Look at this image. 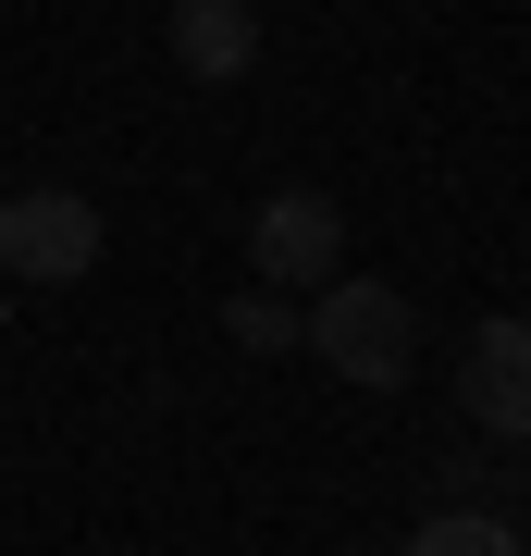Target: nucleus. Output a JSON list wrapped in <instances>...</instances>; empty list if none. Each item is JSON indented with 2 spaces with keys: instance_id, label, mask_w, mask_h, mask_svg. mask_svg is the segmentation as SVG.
Here are the masks:
<instances>
[{
  "instance_id": "nucleus-1",
  "label": "nucleus",
  "mask_w": 531,
  "mask_h": 556,
  "mask_svg": "<svg viewBox=\"0 0 531 556\" xmlns=\"http://www.w3.org/2000/svg\"><path fill=\"white\" fill-rule=\"evenodd\" d=\"M296 346L321 358L334 383H358V396H395V383L420 371V309L395 298V285H321L309 298V321H296Z\"/></svg>"
},
{
  "instance_id": "nucleus-2",
  "label": "nucleus",
  "mask_w": 531,
  "mask_h": 556,
  "mask_svg": "<svg viewBox=\"0 0 531 556\" xmlns=\"http://www.w3.org/2000/svg\"><path fill=\"white\" fill-rule=\"evenodd\" d=\"M99 273V199L87 186H13L0 199V285H87Z\"/></svg>"
},
{
  "instance_id": "nucleus-3",
  "label": "nucleus",
  "mask_w": 531,
  "mask_h": 556,
  "mask_svg": "<svg viewBox=\"0 0 531 556\" xmlns=\"http://www.w3.org/2000/svg\"><path fill=\"white\" fill-rule=\"evenodd\" d=\"M248 273L260 285H334L346 273V199L334 186H273L248 211Z\"/></svg>"
},
{
  "instance_id": "nucleus-4",
  "label": "nucleus",
  "mask_w": 531,
  "mask_h": 556,
  "mask_svg": "<svg viewBox=\"0 0 531 556\" xmlns=\"http://www.w3.org/2000/svg\"><path fill=\"white\" fill-rule=\"evenodd\" d=\"M457 408L494 445H531V321H470L457 346Z\"/></svg>"
},
{
  "instance_id": "nucleus-5",
  "label": "nucleus",
  "mask_w": 531,
  "mask_h": 556,
  "mask_svg": "<svg viewBox=\"0 0 531 556\" xmlns=\"http://www.w3.org/2000/svg\"><path fill=\"white\" fill-rule=\"evenodd\" d=\"M174 62L198 87H236L260 62V13H248V0H174Z\"/></svg>"
},
{
  "instance_id": "nucleus-6",
  "label": "nucleus",
  "mask_w": 531,
  "mask_h": 556,
  "mask_svg": "<svg viewBox=\"0 0 531 556\" xmlns=\"http://www.w3.org/2000/svg\"><path fill=\"white\" fill-rule=\"evenodd\" d=\"M408 556H519V519L507 507H433L408 532Z\"/></svg>"
},
{
  "instance_id": "nucleus-7",
  "label": "nucleus",
  "mask_w": 531,
  "mask_h": 556,
  "mask_svg": "<svg viewBox=\"0 0 531 556\" xmlns=\"http://www.w3.org/2000/svg\"><path fill=\"white\" fill-rule=\"evenodd\" d=\"M223 334H236L248 358H285V346H296V309H285V298H236V309H223Z\"/></svg>"
}]
</instances>
